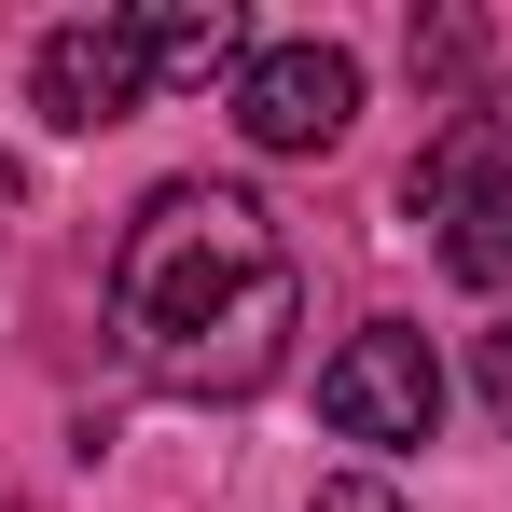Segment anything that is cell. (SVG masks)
Returning a JSON list of instances; mask_svg holds the SVG:
<instances>
[{
	"label": "cell",
	"instance_id": "30bf717a",
	"mask_svg": "<svg viewBox=\"0 0 512 512\" xmlns=\"http://www.w3.org/2000/svg\"><path fill=\"white\" fill-rule=\"evenodd\" d=\"M14 208H28V180H14V167H0V236H14Z\"/></svg>",
	"mask_w": 512,
	"mask_h": 512
},
{
	"label": "cell",
	"instance_id": "3957f363",
	"mask_svg": "<svg viewBox=\"0 0 512 512\" xmlns=\"http://www.w3.org/2000/svg\"><path fill=\"white\" fill-rule=\"evenodd\" d=\"M319 416L346 443H429L443 429V360H429L416 319H360V333L319 360Z\"/></svg>",
	"mask_w": 512,
	"mask_h": 512
},
{
	"label": "cell",
	"instance_id": "8fae6325",
	"mask_svg": "<svg viewBox=\"0 0 512 512\" xmlns=\"http://www.w3.org/2000/svg\"><path fill=\"white\" fill-rule=\"evenodd\" d=\"M0 512H14V499H0Z\"/></svg>",
	"mask_w": 512,
	"mask_h": 512
},
{
	"label": "cell",
	"instance_id": "7a4b0ae2",
	"mask_svg": "<svg viewBox=\"0 0 512 512\" xmlns=\"http://www.w3.org/2000/svg\"><path fill=\"white\" fill-rule=\"evenodd\" d=\"M402 194H416V222H429V250H443L457 291H512V167H499V125L485 111H457L443 153H416Z\"/></svg>",
	"mask_w": 512,
	"mask_h": 512
},
{
	"label": "cell",
	"instance_id": "6da1fadb",
	"mask_svg": "<svg viewBox=\"0 0 512 512\" xmlns=\"http://www.w3.org/2000/svg\"><path fill=\"white\" fill-rule=\"evenodd\" d=\"M305 333V277L277 208L236 180H153L125 250H111V346L167 402H250Z\"/></svg>",
	"mask_w": 512,
	"mask_h": 512
},
{
	"label": "cell",
	"instance_id": "ba28073f",
	"mask_svg": "<svg viewBox=\"0 0 512 512\" xmlns=\"http://www.w3.org/2000/svg\"><path fill=\"white\" fill-rule=\"evenodd\" d=\"M485 416L512 429V319H499V333H485Z\"/></svg>",
	"mask_w": 512,
	"mask_h": 512
},
{
	"label": "cell",
	"instance_id": "277c9868",
	"mask_svg": "<svg viewBox=\"0 0 512 512\" xmlns=\"http://www.w3.org/2000/svg\"><path fill=\"white\" fill-rule=\"evenodd\" d=\"M360 125V56L346 42H263L236 70V139L250 153H333Z\"/></svg>",
	"mask_w": 512,
	"mask_h": 512
},
{
	"label": "cell",
	"instance_id": "9c48e42d",
	"mask_svg": "<svg viewBox=\"0 0 512 512\" xmlns=\"http://www.w3.org/2000/svg\"><path fill=\"white\" fill-rule=\"evenodd\" d=\"M305 512H402V499H388V485H360V471H346V485H319V499H305Z\"/></svg>",
	"mask_w": 512,
	"mask_h": 512
},
{
	"label": "cell",
	"instance_id": "5b68a950",
	"mask_svg": "<svg viewBox=\"0 0 512 512\" xmlns=\"http://www.w3.org/2000/svg\"><path fill=\"white\" fill-rule=\"evenodd\" d=\"M28 97H42V125H56V139H97V125H125V111L153 97L139 14H70V28H42V56H28Z\"/></svg>",
	"mask_w": 512,
	"mask_h": 512
},
{
	"label": "cell",
	"instance_id": "8992f818",
	"mask_svg": "<svg viewBox=\"0 0 512 512\" xmlns=\"http://www.w3.org/2000/svg\"><path fill=\"white\" fill-rule=\"evenodd\" d=\"M139 56H153V84H180V97H194V84H236L263 42L222 14V0H180V14H139Z\"/></svg>",
	"mask_w": 512,
	"mask_h": 512
},
{
	"label": "cell",
	"instance_id": "52a82bcc",
	"mask_svg": "<svg viewBox=\"0 0 512 512\" xmlns=\"http://www.w3.org/2000/svg\"><path fill=\"white\" fill-rule=\"evenodd\" d=\"M485 70V28L471 14H416V84H471Z\"/></svg>",
	"mask_w": 512,
	"mask_h": 512
}]
</instances>
